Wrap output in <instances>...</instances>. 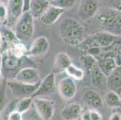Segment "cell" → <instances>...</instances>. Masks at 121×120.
<instances>
[{
  "label": "cell",
  "mask_w": 121,
  "mask_h": 120,
  "mask_svg": "<svg viewBox=\"0 0 121 120\" xmlns=\"http://www.w3.org/2000/svg\"><path fill=\"white\" fill-rule=\"evenodd\" d=\"M60 33L65 43L77 46L82 41L84 28L76 19L67 17L63 19L60 23Z\"/></svg>",
  "instance_id": "cell-1"
},
{
  "label": "cell",
  "mask_w": 121,
  "mask_h": 120,
  "mask_svg": "<svg viewBox=\"0 0 121 120\" xmlns=\"http://www.w3.org/2000/svg\"><path fill=\"white\" fill-rule=\"evenodd\" d=\"M98 19L101 29L114 36L121 35V10L109 8L99 14Z\"/></svg>",
  "instance_id": "cell-2"
},
{
  "label": "cell",
  "mask_w": 121,
  "mask_h": 120,
  "mask_svg": "<svg viewBox=\"0 0 121 120\" xmlns=\"http://www.w3.org/2000/svg\"><path fill=\"white\" fill-rule=\"evenodd\" d=\"M34 17L28 11L24 12L15 24V34L19 41L27 42L34 33Z\"/></svg>",
  "instance_id": "cell-3"
},
{
  "label": "cell",
  "mask_w": 121,
  "mask_h": 120,
  "mask_svg": "<svg viewBox=\"0 0 121 120\" xmlns=\"http://www.w3.org/2000/svg\"><path fill=\"white\" fill-rule=\"evenodd\" d=\"M40 81L35 84H28L14 81L9 82L8 86L14 97L19 99L31 96L39 87Z\"/></svg>",
  "instance_id": "cell-4"
},
{
  "label": "cell",
  "mask_w": 121,
  "mask_h": 120,
  "mask_svg": "<svg viewBox=\"0 0 121 120\" xmlns=\"http://www.w3.org/2000/svg\"><path fill=\"white\" fill-rule=\"evenodd\" d=\"M33 103L41 120H49L52 118L54 111V102L49 99L35 97Z\"/></svg>",
  "instance_id": "cell-5"
},
{
  "label": "cell",
  "mask_w": 121,
  "mask_h": 120,
  "mask_svg": "<svg viewBox=\"0 0 121 120\" xmlns=\"http://www.w3.org/2000/svg\"><path fill=\"white\" fill-rule=\"evenodd\" d=\"M7 11V24L9 26L16 23L23 13V0H9L6 4Z\"/></svg>",
  "instance_id": "cell-6"
},
{
  "label": "cell",
  "mask_w": 121,
  "mask_h": 120,
  "mask_svg": "<svg viewBox=\"0 0 121 120\" xmlns=\"http://www.w3.org/2000/svg\"><path fill=\"white\" fill-rule=\"evenodd\" d=\"M14 81L28 84H35L40 81V74L38 70L35 68H22L15 74Z\"/></svg>",
  "instance_id": "cell-7"
},
{
  "label": "cell",
  "mask_w": 121,
  "mask_h": 120,
  "mask_svg": "<svg viewBox=\"0 0 121 120\" xmlns=\"http://www.w3.org/2000/svg\"><path fill=\"white\" fill-rule=\"evenodd\" d=\"M56 89V80L54 73H49L45 78L40 81L39 87L31 95V97H37L40 96L50 95L53 93Z\"/></svg>",
  "instance_id": "cell-8"
},
{
  "label": "cell",
  "mask_w": 121,
  "mask_h": 120,
  "mask_svg": "<svg viewBox=\"0 0 121 120\" xmlns=\"http://www.w3.org/2000/svg\"><path fill=\"white\" fill-rule=\"evenodd\" d=\"M77 87L74 79L71 77H65L61 79L58 85L59 94L65 100H71L75 95Z\"/></svg>",
  "instance_id": "cell-9"
},
{
  "label": "cell",
  "mask_w": 121,
  "mask_h": 120,
  "mask_svg": "<svg viewBox=\"0 0 121 120\" xmlns=\"http://www.w3.org/2000/svg\"><path fill=\"white\" fill-rule=\"evenodd\" d=\"M117 36L103 31L97 33L90 37L91 43L101 49L109 48L116 42Z\"/></svg>",
  "instance_id": "cell-10"
},
{
  "label": "cell",
  "mask_w": 121,
  "mask_h": 120,
  "mask_svg": "<svg viewBox=\"0 0 121 120\" xmlns=\"http://www.w3.org/2000/svg\"><path fill=\"white\" fill-rule=\"evenodd\" d=\"M98 9L97 0H81L78 16L81 21H86L96 15Z\"/></svg>",
  "instance_id": "cell-11"
},
{
  "label": "cell",
  "mask_w": 121,
  "mask_h": 120,
  "mask_svg": "<svg viewBox=\"0 0 121 120\" xmlns=\"http://www.w3.org/2000/svg\"><path fill=\"white\" fill-rule=\"evenodd\" d=\"M106 87L110 91L121 94V66H117L107 76Z\"/></svg>",
  "instance_id": "cell-12"
},
{
  "label": "cell",
  "mask_w": 121,
  "mask_h": 120,
  "mask_svg": "<svg viewBox=\"0 0 121 120\" xmlns=\"http://www.w3.org/2000/svg\"><path fill=\"white\" fill-rule=\"evenodd\" d=\"M49 47V41L46 37H38L33 42L29 50L27 51L26 55L31 57H38L45 54L48 50Z\"/></svg>",
  "instance_id": "cell-13"
},
{
  "label": "cell",
  "mask_w": 121,
  "mask_h": 120,
  "mask_svg": "<svg viewBox=\"0 0 121 120\" xmlns=\"http://www.w3.org/2000/svg\"><path fill=\"white\" fill-rule=\"evenodd\" d=\"M64 13L63 8L50 4L47 10L40 17L42 22L46 26H50L54 24Z\"/></svg>",
  "instance_id": "cell-14"
},
{
  "label": "cell",
  "mask_w": 121,
  "mask_h": 120,
  "mask_svg": "<svg viewBox=\"0 0 121 120\" xmlns=\"http://www.w3.org/2000/svg\"><path fill=\"white\" fill-rule=\"evenodd\" d=\"M22 64V58L11 54L9 52L1 57V66L7 72H13L19 70Z\"/></svg>",
  "instance_id": "cell-15"
},
{
  "label": "cell",
  "mask_w": 121,
  "mask_h": 120,
  "mask_svg": "<svg viewBox=\"0 0 121 120\" xmlns=\"http://www.w3.org/2000/svg\"><path fill=\"white\" fill-rule=\"evenodd\" d=\"M82 108L78 103H71L65 106L62 109L61 115L62 118L66 120H78L81 117Z\"/></svg>",
  "instance_id": "cell-16"
},
{
  "label": "cell",
  "mask_w": 121,
  "mask_h": 120,
  "mask_svg": "<svg viewBox=\"0 0 121 120\" xmlns=\"http://www.w3.org/2000/svg\"><path fill=\"white\" fill-rule=\"evenodd\" d=\"M50 5L46 0H31L29 12L34 19L40 17Z\"/></svg>",
  "instance_id": "cell-17"
},
{
  "label": "cell",
  "mask_w": 121,
  "mask_h": 120,
  "mask_svg": "<svg viewBox=\"0 0 121 120\" xmlns=\"http://www.w3.org/2000/svg\"><path fill=\"white\" fill-rule=\"evenodd\" d=\"M72 63V60L68 54L64 52L59 53L56 56L52 73H56L65 71L68 66Z\"/></svg>",
  "instance_id": "cell-18"
},
{
  "label": "cell",
  "mask_w": 121,
  "mask_h": 120,
  "mask_svg": "<svg viewBox=\"0 0 121 120\" xmlns=\"http://www.w3.org/2000/svg\"><path fill=\"white\" fill-rule=\"evenodd\" d=\"M84 102L93 109H99L103 106V102L102 97L98 92L93 90L87 91L83 97Z\"/></svg>",
  "instance_id": "cell-19"
},
{
  "label": "cell",
  "mask_w": 121,
  "mask_h": 120,
  "mask_svg": "<svg viewBox=\"0 0 121 120\" xmlns=\"http://www.w3.org/2000/svg\"><path fill=\"white\" fill-rule=\"evenodd\" d=\"M91 81L92 83L95 87H101L104 85H106L107 76L102 71L99 67L94 66L91 69Z\"/></svg>",
  "instance_id": "cell-20"
},
{
  "label": "cell",
  "mask_w": 121,
  "mask_h": 120,
  "mask_svg": "<svg viewBox=\"0 0 121 120\" xmlns=\"http://www.w3.org/2000/svg\"><path fill=\"white\" fill-rule=\"evenodd\" d=\"M99 67L105 76H107L116 67V65L114 58L110 56H105L98 61Z\"/></svg>",
  "instance_id": "cell-21"
},
{
  "label": "cell",
  "mask_w": 121,
  "mask_h": 120,
  "mask_svg": "<svg viewBox=\"0 0 121 120\" xmlns=\"http://www.w3.org/2000/svg\"><path fill=\"white\" fill-rule=\"evenodd\" d=\"M33 98L31 96L18 99L15 105V110L22 114L31 106L33 103Z\"/></svg>",
  "instance_id": "cell-22"
},
{
  "label": "cell",
  "mask_w": 121,
  "mask_h": 120,
  "mask_svg": "<svg viewBox=\"0 0 121 120\" xmlns=\"http://www.w3.org/2000/svg\"><path fill=\"white\" fill-rule=\"evenodd\" d=\"M65 71L69 77L75 80L80 81L84 77L83 71L80 68L76 67L72 63L68 66Z\"/></svg>",
  "instance_id": "cell-23"
},
{
  "label": "cell",
  "mask_w": 121,
  "mask_h": 120,
  "mask_svg": "<svg viewBox=\"0 0 121 120\" xmlns=\"http://www.w3.org/2000/svg\"><path fill=\"white\" fill-rule=\"evenodd\" d=\"M121 98L119 95L114 91H108L105 95V102L108 106L111 108L118 107Z\"/></svg>",
  "instance_id": "cell-24"
},
{
  "label": "cell",
  "mask_w": 121,
  "mask_h": 120,
  "mask_svg": "<svg viewBox=\"0 0 121 120\" xmlns=\"http://www.w3.org/2000/svg\"><path fill=\"white\" fill-rule=\"evenodd\" d=\"M22 120H41L33 103H32L30 107L22 114Z\"/></svg>",
  "instance_id": "cell-25"
},
{
  "label": "cell",
  "mask_w": 121,
  "mask_h": 120,
  "mask_svg": "<svg viewBox=\"0 0 121 120\" xmlns=\"http://www.w3.org/2000/svg\"><path fill=\"white\" fill-rule=\"evenodd\" d=\"M76 0H53L50 4L61 8H71L75 5Z\"/></svg>",
  "instance_id": "cell-26"
},
{
  "label": "cell",
  "mask_w": 121,
  "mask_h": 120,
  "mask_svg": "<svg viewBox=\"0 0 121 120\" xmlns=\"http://www.w3.org/2000/svg\"><path fill=\"white\" fill-rule=\"evenodd\" d=\"M81 59L84 62L86 67L89 70H91V69L95 66V63L96 62V59L91 54L83 56L82 57H81Z\"/></svg>",
  "instance_id": "cell-27"
},
{
  "label": "cell",
  "mask_w": 121,
  "mask_h": 120,
  "mask_svg": "<svg viewBox=\"0 0 121 120\" xmlns=\"http://www.w3.org/2000/svg\"><path fill=\"white\" fill-rule=\"evenodd\" d=\"M104 5L113 9L121 10V0H99Z\"/></svg>",
  "instance_id": "cell-28"
},
{
  "label": "cell",
  "mask_w": 121,
  "mask_h": 120,
  "mask_svg": "<svg viewBox=\"0 0 121 120\" xmlns=\"http://www.w3.org/2000/svg\"><path fill=\"white\" fill-rule=\"evenodd\" d=\"M7 17V7L5 4L0 2V23L6 21Z\"/></svg>",
  "instance_id": "cell-29"
},
{
  "label": "cell",
  "mask_w": 121,
  "mask_h": 120,
  "mask_svg": "<svg viewBox=\"0 0 121 120\" xmlns=\"http://www.w3.org/2000/svg\"><path fill=\"white\" fill-rule=\"evenodd\" d=\"M8 119L10 120H21L22 114L16 110H13L9 113Z\"/></svg>",
  "instance_id": "cell-30"
},
{
  "label": "cell",
  "mask_w": 121,
  "mask_h": 120,
  "mask_svg": "<svg viewBox=\"0 0 121 120\" xmlns=\"http://www.w3.org/2000/svg\"><path fill=\"white\" fill-rule=\"evenodd\" d=\"M91 120H100L103 119L102 115L96 109L89 110Z\"/></svg>",
  "instance_id": "cell-31"
},
{
  "label": "cell",
  "mask_w": 121,
  "mask_h": 120,
  "mask_svg": "<svg viewBox=\"0 0 121 120\" xmlns=\"http://www.w3.org/2000/svg\"><path fill=\"white\" fill-rule=\"evenodd\" d=\"M110 120H121V114L120 112H114L112 115H111Z\"/></svg>",
  "instance_id": "cell-32"
},
{
  "label": "cell",
  "mask_w": 121,
  "mask_h": 120,
  "mask_svg": "<svg viewBox=\"0 0 121 120\" xmlns=\"http://www.w3.org/2000/svg\"><path fill=\"white\" fill-rule=\"evenodd\" d=\"M81 120H91V116H90V113L89 111H86L84 113H81Z\"/></svg>",
  "instance_id": "cell-33"
},
{
  "label": "cell",
  "mask_w": 121,
  "mask_h": 120,
  "mask_svg": "<svg viewBox=\"0 0 121 120\" xmlns=\"http://www.w3.org/2000/svg\"><path fill=\"white\" fill-rule=\"evenodd\" d=\"M24 2V8H23V12L29 10L30 4L31 0H23Z\"/></svg>",
  "instance_id": "cell-34"
},
{
  "label": "cell",
  "mask_w": 121,
  "mask_h": 120,
  "mask_svg": "<svg viewBox=\"0 0 121 120\" xmlns=\"http://www.w3.org/2000/svg\"><path fill=\"white\" fill-rule=\"evenodd\" d=\"M8 1L9 0H0V2H1V3H4V4H6Z\"/></svg>",
  "instance_id": "cell-35"
},
{
  "label": "cell",
  "mask_w": 121,
  "mask_h": 120,
  "mask_svg": "<svg viewBox=\"0 0 121 120\" xmlns=\"http://www.w3.org/2000/svg\"><path fill=\"white\" fill-rule=\"evenodd\" d=\"M118 108H119L120 109H121V112H120V113L121 114V100H120V102H119V106H118Z\"/></svg>",
  "instance_id": "cell-36"
},
{
  "label": "cell",
  "mask_w": 121,
  "mask_h": 120,
  "mask_svg": "<svg viewBox=\"0 0 121 120\" xmlns=\"http://www.w3.org/2000/svg\"><path fill=\"white\" fill-rule=\"evenodd\" d=\"M46 1H48L49 3H51V2H52L53 0H46Z\"/></svg>",
  "instance_id": "cell-37"
},
{
  "label": "cell",
  "mask_w": 121,
  "mask_h": 120,
  "mask_svg": "<svg viewBox=\"0 0 121 120\" xmlns=\"http://www.w3.org/2000/svg\"><path fill=\"white\" fill-rule=\"evenodd\" d=\"M0 82H1V74H0Z\"/></svg>",
  "instance_id": "cell-38"
},
{
  "label": "cell",
  "mask_w": 121,
  "mask_h": 120,
  "mask_svg": "<svg viewBox=\"0 0 121 120\" xmlns=\"http://www.w3.org/2000/svg\"></svg>",
  "instance_id": "cell-39"
}]
</instances>
